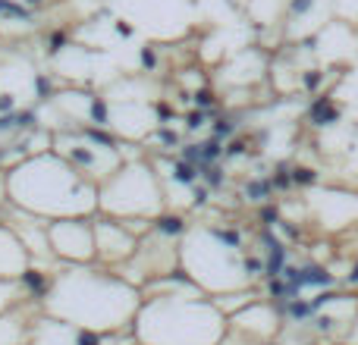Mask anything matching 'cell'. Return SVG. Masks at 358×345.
Instances as JSON below:
<instances>
[{
	"instance_id": "obj_1",
	"label": "cell",
	"mask_w": 358,
	"mask_h": 345,
	"mask_svg": "<svg viewBox=\"0 0 358 345\" xmlns=\"http://www.w3.org/2000/svg\"><path fill=\"white\" fill-rule=\"evenodd\" d=\"M142 302V289L126 283L117 270L85 264L57 267L38 304H41V314L69 323L76 330L117 333V330H132Z\"/></svg>"
},
{
	"instance_id": "obj_2",
	"label": "cell",
	"mask_w": 358,
	"mask_h": 345,
	"mask_svg": "<svg viewBox=\"0 0 358 345\" xmlns=\"http://www.w3.org/2000/svg\"><path fill=\"white\" fill-rule=\"evenodd\" d=\"M10 204L54 223L66 216H98V185L69 167L57 151L22 157L6 170Z\"/></svg>"
},
{
	"instance_id": "obj_3",
	"label": "cell",
	"mask_w": 358,
	"mask_h": 345,
	"mask_svg": "<svg viewBox=\"0 0 358 345\" xmlns=\"http://www.w3.org/2000/svg\"><path fill=\"white\" fill-rule=\"evenodd\" d=\"M179 270L204 292V295H227V292L258 289V277L264 264L242 248L236 229L217 223H189L179 239Z\"/></svg>"
},
{
	"instance_id": "obj_4",
	"label": "cell",
	"mask_w": 358,
	"mask_h": 345,
	"mask_svg": "<svg viewBox=\"0 0 358 345\" xmlns=\"http://www.w3.org/2000/svg\"><path fill=\"white\" fill-rule=\"evenodd\" d=\"M138 345H220L227 314L204 292L148 295L132 321Z\"/></svg>"
},
{
	"instance_id": "obj_5",
	"label": "cell",
	"mask_w": 358,
	"mask_h": 345,
	"mask_svg": "<svg viewBox=\"0 0 358 345\" xmlns=\"http://www.w3.org/2000/svg\"><path fill=\"white\" fill-rule=\"evenodd\" d=\"M98 214L113 220H148L155 223L167 214V195L155 161L132 154L110 179L98 185Z\"/></svg>"
},
{
	"instance_id": "obj_6",
	"label": "cell",
	"mask_w": 358,
	"mask_h": 345,
	"mask_svg": "<svg viewBox=\"0 0 358 345\" xmlns=\"http://www.w3.org/2000/svg\"><path fill=\"white\" fill-rule=\"evenodd\" d=\"M54 151L69 167H76L85 179H92L94 185L110 179L126 161L123 145L113 135H107L104 129H94V126L54 132Z\"/></svg>"
},
{
	"instance_id": "obj_7",
	"label": "cell",
	"mask_w": 358,
	"mask_h": 345,
	"mask_svg": "<svg viewBox=\"0 0 358 345\" xmlns=\"http://www.w3.org/2000/svg\"><path fill=\"white\" fill-rule=\"evenodd\" d=\"M283 333V314L273 302L255 298L242 311L227 317V336L220 345H273Z\"/></svg>"
},
{
	"instance_id": "obj_8",
	"label": "cell",
	"mask_w": 358,
	"mask_h": 345,
	"mask_svg": "<svg viewBox=\"0 0 358 345\" xmlns=\"http://www.w3.org/2000/svg\"><path fill=\"white\" fill-rule=\"evenodd\" d=\"M305 210L315 216L324 233H352L358 229V191L317 185L305 195Z\"/></svg>"
},
{
	"instance_id": "obj_9",
	"label": "cell",
	"mask_w": 358,
	"mask_h": 345,
	"mask_svg": "<svg viewBox=\"0 0 358 345\" xmlns=\"http://www.w3.org/2000/svg\"><path fill=\"white\" fill-rule=\"evenodd\" d=\"M48 239L57 264H94V216H66V220L48 223Z\"/></svg>"
},
{
	"instance_id": "obj_10",
	"label": "cell",
	"mask_w": 358,
	"mask_h": 345,
	"mask_svg": "<svg viewBox=\"0 0 358 345\" xmlns=\"http://www.w3.org/2000/svg\"><path fill=\"white\" fill-rule=\"evenodd\" d=\"M142 235L123 220H113V216L98 214L94 216V264L107 267V270H117L126 260H132L138 248Z\"/></svg>"
},
{
	"instance_id": "obj_11",
	"label": "cell",
	"mask_w": 358,
	"mask_h": 345,
	"mask_svg": "<svg viewBox=\"0 0 358 345\" xmlns=\"http://www.w3.org/2000/svg\"><path fill=\"white\" fill-rule=\"evenodd\" d=\"M267 73H271L267 54L255 44H245L217 66V85L227 88V91H248V88L261 85L267 79Z\"/></svg>"
},
{
	"instance_id": "obj_12",
	"label": "cell",
	"mask_w": 358,
	"mask_h": 345,
	"mask_svg": "<svg viewBox=\"0 0 358 345\" xmlns=\"http://www.w3.org/2000/svg\"><path fill=\"white\" fill-rule=\"evenodd\" d=\"M308 44L317 63H355L358 60V22L330 19Z\"/></svg>"
},
{
	"instance_id": "obj_13",
	"label": "cell",
	"mask_w": 358,
	"mask_h": 345,
	"mask_svg": "<svg viewBox=\"0 0 358 345\" xmlns=\"http://www.w3.org/2000/svg\"><path fill=\"white\" fill-rule=\"evenodd\" d=\"M358 317V295L343 292V295H324L321 302L311 304V323L317 333L327 336V342L340 345L346 339L349 327Z\"/></svg>"
},
{
	"instance_id": "obj_14",
	"label": "cell",
	"mask_w": 358,
	"mask_h": 345,
	"mask_svg": "<svg viewBox=\"0 0 358 345\" xmlns=\"http://www.w3.org/2000/svg\"><path fill=\"white\" fill-rule=\"evenodd\" d=\"M31 267H35V260H31L29 248L22 245V239L16 235V229L0 216V283L19 286Z\"/></svg>"
},
{
	"instance_id": "obj_15",
	"label": "cell",
	"mask_w": 358,
	"mask_h": 345,
	"mask_svg": "<svg viewBox=\"0 0 358 345\" xmlns=\"http://www.w3.org/2000/svg\"><path fill=\"white\" fill-rule=\"evenodd\" d=\"M25 345H82V330L41 314L31 323V333H29V342Z\"/></svg>"
},
{
	"instance_id": "obj_16",
	"label": "cell",
	"mask_w": 358,
	"mask_h": 345,
	"mask_svg": "<svg viewBox=\"0 0 358 345\" xmlns=\"http://www.w3.org/2000/svg\"><path fill=\"white\" fill-rule=\"evenodd\" d=\"M286 6L289 0H248L245 16L255 29H273V25L286 22Z\"/></svg>"
},
{
	"instance_id": "obj_17",
	"label": "cell",
	"mask_w": 358,
	"mask_h": 345,
	"mask_svg": "<svg viewBox=\"0 0 358 345\" xmlns=\"http://www.w3.org/2000/svg\"><path fill=\"white\" fill-rule=\"evenodd\" d=\"M340 345H358V317H355V321H352V327H349L346 339H343Z\"/></svg>"
},
{
	"instance_id": "obj_18",
	"label": "cell",
	"mask_w": 358,
	"mask_h": 345,
	"mask_svg": "<svg viewBox=\"0 0 358 345\" xmlns=\"http://www.w3.org/2000/svg\"><path fill=\"white\" fill-rule=\"evenodd\" d=\"M346 283H349V286H352V289H358V260H355V264H352V277H349V279H346Z\"/></svg>"
}]
</instances>
